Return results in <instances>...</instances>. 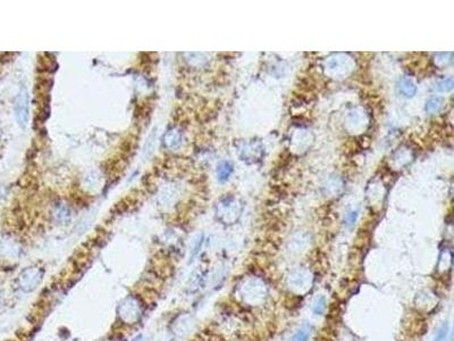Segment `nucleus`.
<instances>
[{
  "label": "nucleus",
  "mask_w": 454,
  "mask_h": 341,
  "mask_svg": "<svg viewBox=\"0 0 454 341\" xmlns=\"http://www.w3.org/2000/svg\"><path fill=\"white\" fill-rule=\"evenodd\" d=\"M325 307H326V298L324 296H320V297L316 298V300H315V302H313V305H312L313 314L321 315L322 313H324V311H325Z\"/></svg>",
  "instance_id": "nucleus-8"
},
{
  "label": "nucleus",
  "mask_w": 454,
  "mask_h": 341,
  "mask_svg": "<svg viewBox=\"0 0 454 341\" xmlns=\"http://www.w3.org/2000/svg\"><path fill=\"white\" fill-rule=\"evenodd\" d=\"M232 172H233V166L231 163H228V162L221 163V164H219L217 167L218 180L221 182L226 181L229 177V175L232 174Z\"/></svg>",
  "instance_id": "nucleus-5"
},
{
  "label": "nucleus",
  "mask_w": 454,
  "mask_h": 341,
  "mask_svg": "<svg viewBox=\"0 0 454 341\" xmlns=\"http://www.w3.org/2000/svg\"><path fill=\"white\" fill-rule=\"evenodd\" d=\"M16 118L20 124H24L27 122V113H29V106H27V95L26 92H21L17 97L16 105H15Z\"/></svg>",
  "instance_id": "nucleus-3"
},
{
  "label": "nucleus",
  "mask_w": 454,
  "mask_h": 341,
  "mask_svg": "<svg viewBox=\"0 0 454 341\" xmlns=\"http://www.w3.org/2000/svg\"><path fill=\"white\" fill-rule=\"evenodd\" d=\"M448 331H450V328H448V323L444 322V323H442L438 326L436 332H435L434 341H447Z\"/></svg>",
  "instance_id": "nucleus-6"
},
{
  "label": "nucleus",
  "mask_w": 454,
  "mask_h": 341,
  "mask_svg": "<svg viewBox=\"0 0 454 341\" xmlns=\"http://www.w3.org/2000/svg\"><path fill=\"white\" fill-rule=\"evenodd\" d=\"M396 91L400 93L401 96L411 98L416 95L417 88L415 83L410 80L409 78H401L396 83Z\"/></svg>",
  "instance_id": "nucleus-4"
},
{
  "label": "nucleus",
  "mask_w": 454,
  "mask_h": 341,
  "mask_svg": "<svg viewBox=\"0 0 454 341\" xmlns=\"http://www.w3.org/2000/svg\"><path fill=\"white\" fill-rule=\"evenodd\" d=\"M117 316L121 323L134 325L140 322L143 316V305L137 296H126L117 307Z\"/></svg>",
  "instance_id": "nucleus-1"
},
{
  "label": "nucleus",
  "mask_w": 454,
  "mask_h": 341,
  "mask_svg": "<svg viewBox=\"0 0 454 341\" xmlns=\"http://www.w3.org/2000/svg\"><path fill=\"white\" fill-rule=\"evenodd\" d=\"M453 88V79H444L441 82L437 83V90L439 91H450Z\"/></svg>",
  "instance_id": "nucleus-10"
},
{
  "label": "nucleus",
  "mask_w": 454,
  "mask_h": 341,
  "mask_svg": "<svg viewBox=\"0 0 454 341\" xmlns=\"http://www.w3.org/2000/svg\"><path fill=\"white\" fill-rule=\"evenodd\" d=\"M309 337H310V332H309V330L306 328H302L299 331H297V333L293 335L291 341H308Z\"/></svg>",
  "instance_id": "nucleus-9"
},
{
  "label": "nucleus",
  "mask_w": 454,
  "mask_h": 341,
  "mask_svg": "<svg viewBox=\"0 0 454 341\" xmlns=\"http://www.w3.org/2000/svg\"><path fill=\"white\" fill-rule=\"evenodd\" d=\"M132 341H147V340H146V338H144L143 334H139Z\"/></svg>",
  "instance_id": "nucleus-12"
},
{
  "label": "nucleus",
  "mask_w": 454,
  "mask_h": 341,
  "mask_svg": "<svg viewBox=\"0 0 454 341\" xmlns=\"http://www.w3.org/2000/svg\"><path fill=\"white\" fill-rule=\"evenodd\" d=\"M442 102H443L442 98L432 97L430 99H428L427 104H426V111H428V113H435V111L441 108Z\"/></svg>",
  "instance_id": "nucleus-7"
},
{
  "label": "nucleus",
  "mask_w": 454,
  "mask_h": 341,
  "mask_svg": "<svg viewBox=\"0 0 454 341\" xmlns=\"http://www.w3.org/2000/svg\"><path fill=\"white\" fill-rule=\"evenodd\" d=\"M44 279V272L42 270L36 268H29L23 271L18 275L17 284L18 288L24 292H31L35 290Z\"/></svg>",
  "instance_id": "nucleus-2"
},
{
  "label": "nucleus",
  "mask_w": 454,
  "mask_h": 341,
  "mask_svg": "<svg viewBox=\"0 0 454 341\" xmlns=\"http://www.w3.org/2000/svg\"><path fill=\"white\" fill-rule=\"evenodd\" d=\"M355 219H357V212H351L350 214H348V216H346V219H345L346 225L348 226L353 225Z\"/></svg>",
  "instance_id": "nucleus-11"
},
{
  "label": "nucleus",
  "mask_w": 454,
  "mask_h": 341,
  "mask_svg": "<svg viewBox=\"0 0 454 341\" xmlns=\"http://www.w3.org/2000/svg\"><path fill=\"white\" fill-rule=\"evenodd\" d=\"M166 341H173V340H166Z\"/></svg>",
  "instance_id": "nucleus-13"
}]
</instances>
